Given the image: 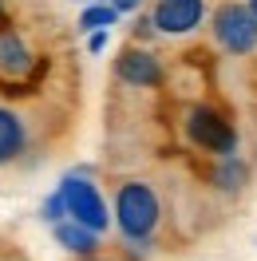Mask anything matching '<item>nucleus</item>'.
Returning <instances> with one entry per match:
<instances>
[{"mask_svg": "<svg viewBox=\"0 0 257 261\" xmlns=\"http://www.w3.org/2000/svg\"><path fill=\"white\" fill-rule=\"evenodd\" d=\"M111 218H115V229H119V238H123V245L131 253H146L162 229V198L155 190V182L123 178L115 186Z\"/></svg>", "mask_w": 257, "mask_h": 261, "instance_id": "f257e3e1", "label": "nucleus"}, {"mask_svg": "<svg viewBox=\"0 0 257 261\" xmlns=\"http://www.w3.org/2000/svg\"><path fill=\"white\" fill-rule=\"evenodd\" d=\"M182 135L194 150H202L210 159L238 154V127L229 123V115L218 111L214 103H194L182 115Z\"/></svg>", "mask_w": 257, "mask_h": 261, "instance_id": "f03ea898", "label": "nucleus"}, {"mask_svg": "<svg viewBox=\"0 0 257 261\" xmlns=\"http://www.w3.org/2000/svg\"><path fill=\"white\" fill-rule=\"evenodd\" d=\"M210 40L214 48L234 56V60H245L257 51V16L249 12V4L241 0H222L214 12H210Z\"/></svg>", "mask_w": 257, "mask_h": 261, "instance_id": "7ed1b4c3", "label": "nucleus"}, {"mask_svg": "<svg viewBox=\"0 0 257 261\" xmlns=\"http://www.w3.org/2000/svg\"><path fill=\"white\" fill-rule=\"evenodd\" d=\"M56 190L64 194L67 218L83 222V226H87V229H95V233H107V229L115 226V218H111V206H107L103 190L95 186V178H91L87 170H71V174H64Z\"/></svg>", "mask_w": 257, "mask_h": 261, "instance_id": "20e7f679", "label": "nucleus"}, {"mask_svg": "<svg viewBox=\"0 0 257 261\" xmlns=\"http://www.w3.org/2000/svg\"><path fill=\"white\" fill-rule=\"evenodd\" d=\"M40 71V51L28 40L24 28H16L12 20L0 24V83H12V87H24L32 83V75Z\"/></svg>", "mask_w": 257, "mask_h": 261, "instance_id": "39448f33", "label": "nucleus"}, {"mask_svg": "<svg viewBox=\"0 0 257 261\" xmlns=\"http://www.w3.org/2000/svg\"><path fill=\"white\" fill-rule=\"evenodd\" d=\"M155 32L166 40H186L206 24V0H155L150 4Z\"/></svg>", "mask_w": 257, "mask_h": 261, "instance_id": "423d86ee", "label": "nucleus"}, {"mask_svg": "<svg viewBox=\"0 0 257 261\" xmlns=\"http://www.w3.org/2000/svg\"><path fill=\"white\" fill-rule=\"evenodd\" d=\"M32 119L24 115V107L16 103H0V166L20 163L28 150H32Z\"/></svg>", "mask_w": 257, "mask_h": 261, "instance_id": "0eeeda50", "label": "nucleus"}, {"mask_svg": "<svg viewBox=\"0 0 257 261\" xmlns=\"http://www.w3.org/2000/svg\"><path fill=\"white\" fill-rule=\"evenodd\" d=\"M115 75H119V83L146 91V87H159L162 83V64H159V56L146 51L143 44H127L115 56Z\"/></svg>", "mask_w": 257, "mask_h": 261, "instance_id": "6e6552de", "label": "nucleus"}, {"mask_svg": "<svg viewBox=\"0 0 257 261\" xmlns=\"http://www.w3.org/2000/svg\"><path fill=\"white\" fill-rule=\"evenodd\" d=\"M52 238H56L60 249L75 253V257H95V253H99V238H103V233L87 229L83 222H75V218H64V222L52 226Z\"/></svg>", "mask_w": 257, "mask_h": 261, "instance_id": "1a4fd4ad", "label": "nucleus"}, {"mask_svg": "<svg viewBox=\"0 0 257 261\" xmlns=\"http://www.w3.org/2000/svg\"><path fill=\"white\" fill-rule=\"evenodd\" d=\"M245 178H249V166L241 163L238 154L214 159V166H210V182H214L222 194H238L241 186H245Z\"/></svg>", "mask_w": 257, "mask_h": 261, "instance_id": "9d476101", "label": "nucleus"}, {"mask_svg": "<svg viewBox=\"0 0 257 261\" xmlns=\"http://www.w3.org/2000/svg\"><path fill=\"white\" fill-rule=\"evenodd\" d=\"M115 20H119V8H115L111 0L107 4H87L80 12V28L83 32H111Z\"/></svg>", "mask_w": 257, "mask_h": 261, "instance_id": "9b49d317", "label": "nucleus"}, {"mask_svg": "<svg viewBox=\"0 0 257 261\" xmlns=\"http://www.w3.org/2000/svg\"><path fill=\"white\" fill-rule=\"evenodd\" d=\"M40 218H44L48 226H56V222H64V218H67V206H64V194H60V190L44 198V206H40Z\"/></svg>", "mask_w": 257, "mask_h": 261, "instance_id": "f8f14e48", "label": "nucleus"}, {"mask_svg": "<svg viewBox=\"0 0 257 261\" xmlns=\"http://www.w3.org/2000/svg\"><path fill=\"white\" fill-rule=\"evenodd\" d=\"M87 48H91V51H103V48H107V32H91Z\"/></svg>", "mask_w": 257, "mask_h": 261, "instance_id": "ddd939ff", "label": "nucleus"}, {"mask_svg": "<svg viewBox=\"0 0 257 261\" xmlns=\"http://www.w3.org/2000/svg\"><path fill=\"white\" fill-rule=\"evenodd\" d=\"M115 8H119V12H135V8H139V4H143V0H111Z\"/></svg>", "mask_w": 257, "mask_h": 261, "instance_id": "4468645a", "label": "nucleus"}, {"mask_svg": "<svg viewBox=\"0 0 257 261\" xmlns=\"http://www.w3.org/2000/svg\"><path fill=\"white\" fill-rule=\"evenodd\" d=\"M8 20V0H0V24Z\"/></svg>", "mask_w": 257, "mask_h": 261, "instance_id": "2eb2a0df", "label": "nucleus"}, {"mask_svg": "<svg viewBox=\"0 0 257 261\" xmlns=\"http://www.w3.org/2000/svg\"><path fill=\"white\" fill-rule=\"evenodd\" d=\"M0 261H28V257H20V253H4Z\"/></svg>", "mask_w": 257, "mask_h": 261, "instance_id": "dca6fc26", "label": "nucleus"}, {"mask_svg": "<svg viewBox=\"0 0 257 261\" xmlns=\"http://www.w3.org/2000/svg\"><path fill=\"white\" fill-rule=\"evenodd\" d=\"M80 261H115V257H99V253H95V257H80Z\"/></svg>", "mask_w": 257, "mask_h": 261, "instance_id": "f3484780", "label": "nucleus"}, {"mask_svg": "<svg viewBox=\"0 0 257 261\" xmlns=\"http://www.w3.org/2000/svg\"><path fill=\"white\" fill-rule=\"evenodd\" d=\"M245 4H249V12H253V16H257V0H245Z\"/></svg>", "mask_w": 257, "mask_h": 261, "instance_id": "a211bd4d", "label": "nucleus"}]
</instances>
